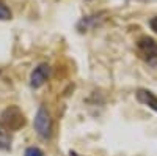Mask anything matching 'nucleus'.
Here are the masks:
<instances>
[{
  "mask_svg": "<svg viewBox=\"0 0 157 156\" xmlns=\"http://www.w3.org/2000/svg\"><path fill=\"white\" fill-rule=\"evenodd\" d=\"M0 150L3 151L11 150V136L8 131H5L2 128H0Z\"/></svg>",
  "mask_w": 157,
  "mask_h": 156,
  "instance_id": "obj_6",
  "label": "nucleus"
},
{
  "mask_svg": "<svg viewBox=\"0 0 157 156\" xmlns=\"http://www.w3.org/2000/svg\"><path fill=\"white\" fill-rule=\"evenodd\" d=\"M137 52L143 62L151 66L157 65V41L151 36H141L137 41Z\"/></svg>",
  "mask_w": 157,
  "mask_h": 156,
  "instance_id": "obj_2",
  "label": "nucleus"
},
{
  "mask_svg": "<svg viewBox=\"0 0 157 156\" xmlns=\"http://www.w3.org/2000/svg\"><path fill=\"white\" fill-rule=\"evenodd\" d=\"M25 156H44V151L38 147H29L25 150Z\"/></svg>",
  "mask_w": 157,
  "mask_h": 156,
  "instance_id": "obj_8",
  "label": "nucleus"
},
{
  "mask_svg": "<svg viewBox=\"0 0 157 156\" xmlns=\"http://www.w3.org/2000/svg\"><path fill=\"white\" fill-rule=\"evenodd\" d=\"M27 120L17 106H10L0 114V128L5 131H19L25 126Z\"/></svg>",
  "mask_w": 157,
  "mask_h": 156,
  "instance_id": "obj_1",
  "label": "nucleus"
},
{
  "mask_svg": "<svg viewBox=\"0 0 157 156\" xmlns=\"http://www.w3.org/2000/svg\"><path fill=\"white\" fill-rule=\"evenodd\" d=\"M149 27H151V30H154V32L157 33V16H154V18L149 21Z\"/></svg>",
  "mask_w": 157,
  "mask_h": 156,
  "instance_id": "obj_9",
  "label": "nucleus"
},
{
  "mask_svg": "<svg viewBox=\"0 0 157 156\" xmlns=\"http://www.w3.org/2000/svg\"><path fill=\"white\" fill-rule=\"evenodd\" d=\"M135 96H137V101L141 102L143 106H148L149 109H152V110L157 112V96L152 92L145 90V88H140V90H137Z\"/></svg>",
  "mask_w": 157,
  "mask_h": 156,
  "instance_id": "obj_5",
  "label": "nucleus"
},
{
  "mask_svg": "<svg viewBox=\"0 0 157 156\" xmlns=\"http://www.w3.org/2000/svg\"><path fill=\"white\" fill-rule=\"evenodd\" d=\"M71 156H77V154H75V153H72V151H71Z\"/></svg>",
  "mask_w": 157,
  "mask_h": 156,
  "instance_id": "obj_10",
  "label": "nucleus"
},
{
  "mask_svg": "<svg viewBox=\"0 0 157 156\" xmlns=\"http://www.w3.org/2000/svg\"><path fill=\"white\" fill-rule=\"evenodd\" d=\"M13 18L11 10L6 6V3L3 0H0V21H10Z\"/></svg>",
  "mask_w": 157,
  "mask_h": 156,
  "instance_id": "obj_7",
  "label": "nucleus"
},
{
  "mask_svg": "<svg viewBox=\"0 0 157 156\" xmlns=\"http://www.w3.org/2000/svg\"><path fill=\"white\" fill-rule=\"evenodd\" d=\"M50 76V66L47 63H39L30 74V85L32 88H39L46 84Z\"/></svg>",
  "mask_w": 157,
  "mask_h": 156,
  "instance_id": "obj_4",
  "label": "nucleus"
},
{
  "mask_svg": "<svg viewBox=\"0 0 157 156\" xmlns=\"http://www.w3.org/2000/svg\"><path fill=\"white\" fill-rule=\"evenodd\" d=\"M35 129L43 139H49L52 134V120L44 106L39 107L35 115Z\"/></svg>",
  "mask_w": 157,
  "mask_h": 156,
  "instance_id": "obj_3",
  "label": "nucleus"
}]
</instances>
